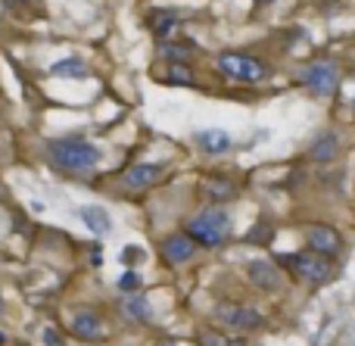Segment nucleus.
<instances>
[{
	"mask_svg": "<svg viewBox=\"0 0 355 346\" xmlns=\"http://www.w3.org/2000/svg\"><path fill=\"white\" fill-rule=\"evenodd\" d=\"M47 156L62 172H91V168L103 159L97 144L85 141V137H60V141H50Z\"/></svg>",
	"mask_w": 355,
	"mask_h": 346,
	"instance_id": "f257e3e1",
	"label": "nucleus"
},
{
	"mask_svg": "<svg viewBox=\"0 0 355 346\" xmlns=\"http://www.w3.org/2000/svg\"><path fill=\"white\" fill-rule=\"evenodd\" d=\"M184 234L200 247H221L231 234V216H227L225 206H206L184 225Z\"/></svg>",
	"mask_w": 355,
	"mask_h": 346,
	"instance_id": "f03ea898",
	"label": "nucleus"
},
{
	"mask_svg": "<svg viewBox=\"0 0 355 346\" xmlns=\"http://www.w3.org/2000/svg\"><path fill=\"white\" fill-rule=\"evenodd\" d=\"M277 266L287 268L290 275H296V278L302 281V284H324V281H331L334 275V259H324V256L312 253V250H300V253H284L281 259H277Z\"/></svg>",
	"mask_w": 355,
	"mask_h": 346,
	"instance_id": "7ed1b4c3",
	"label": "nucleus"
},
{
	"mask_svg": "<svg viewBox=\"0 0 355 346\" xmlns=\"http://www.w3.org/2000/svg\"><path fill=\"white\" fill-rule=\"evenodd\" d=\"M218 69L234 81H246V85H256L268 75V66L262 60H252L246 53H221L218 56Z\"/></svg>",
	"mask_w": 355,
	"mask_h": 346,
	"instance_id": "20e7f679",
	"label": "nucleus"
},
{
	"mask_svg": "<svg viewBox=\"0 0 355 346\" xmlns=\"http://www.w3.org/2000/svg\"><path fill=\"white\" fill-rule=\"evenodd\" d=\"M215 318L225 325L227 331H259L265 325V315L252 306H243V303H221L215 309Z\"/></svg>",
	"mask_w": 355,
	"mask_h": 346,
	"instance_id": "39448f33",
	"label": "nucleus"
},
{
	"mask_svg": "<svg viewBox=\"0 0 355 346\" xmlns=\"http://www.w3.org/2000/svg\"><path fill=\"white\" fill-rule=\"evenodd\" d=\"M306 250H312V253L324 256V259H334V256L343 250V237H340L337 228H331V225H309L306 228Z\"/></svg>",
	"mask_w": 355,
	"mask_h": 346,
	"instance_id": "423d86ee",
	"label": "nucleus"
},
{
	"mask_svg": "<svg viewBox=\"0 0 355 346\" xmlns=\"http://www.w3.org/2000/svg\"><path fill=\"white\" fill-rule=\"evenodd\" d=\"M246 278L259 291H268V293L281 291V268H275V262H268V259L246 262Z\"/></svg>",
	"mask_w": 355,
	"mask_h": 346,
	"instance_id": "0eeeda50",
	"label": "nucleus"
},
{
	"mask_svg": "<svg viewBox=\"0 0 355 346\" xmlns=\"http://www.w3.org/2000/svg\"><path fill=\"white\" fill-rule=\"evenodd\" d=\"M162 168H166L162 162H137V166H131L122 175V184L128 191H147V187H153L162 178Z\"/></svg>",
	"mask_w": 355,
	"mask_h": 346,
	"instance_id": "6e6552de",
	"label": "nucleus"
},
{
	"mask_svg": "<svg viewBox=\"0 0 355 346\" xmlns=\"http://www.w3.org/2000/svg\"><path fill=\"white\" fill-rule=\"evenodd\" d=\"M302 78L309 87H315L318 94H334L337 91V69L334 62H309L302 69Z\"/></svg>",
	"mask_w": 355,
	"mask_h": 346,
	"instance_id": "1a4fd4ad",
	"label": "nucleus"
},
{
	"mask_svg": "<svg viewBox=\"0 0 355 346\" xmlns=\"http://www.w3.org/2000/svg\"><path fill=\"white\" fill-rule=\"evenodd\" d=\"M69 325H72V334L78 340H97L103 334V318H100L97 309H75Z\"/></svg>",
	"mask_w": 355,
	"mask_h": 346,
	"instance_id": "9d476101",
	"label": "nucleus"
},
{
	"mask_svg": "<svg viewBox=\"0 0 355 346\" xmlns=\"http://www.w3.org/2000/svg\"><path fill=\"white\" fill-rule=\"evenodd\" d=\"M159 250H162V256H166V262H172V266H184V262L193 259L196 243L181 231V234H168L166 241L159 243Z\"/></svg>",
	"mask_w": 355,
	"mask_h": 346,
	"instance_id": "9b49d317",
	"label": "nucleus"
},
{
	"mask_svg": "<svg viewBox=\"0 0 355 346\" xmlns=\"http://www.w3.org/2000/svg\"><path fill=\"white\" fill-rule=\"evenodd\" d=\"M196 147L202 150V153H209V156H221V153H227V150L234 147V141H231V135L227 131H221V128H206V131H196Z\"/></svg>",
	"mask_w": 355,
	"mask_h": 346,
	"instance_id": "f8f14e48",
	"label": "nucleus"
},
{
	"mask_svg": "<svg viewBox=\"0 0 355 346\" xmlns=\"http://www.w3.org/2000/svg\"><path fill=\"white\" fill-rule=\"evenodd\" d=\"M202 193L209 197L212 206H221V203L237 197V184H234L231 178H225V175H212V178L202 181Z\"/></svg>",
	"mask_w": 355,
	"mask_h": 346,
	"instance_id": "ddd939ff",
	"label": "nucleus"
},
{
	"mask_svg": "<svg viewBox=\"0 0 355 346\" xmlns=\"http://www.w3.org/2000/svg\"><path fill=\"white\" fill-rule=\"evenodd\" d=\"M122 312L131 318V322H153V306H150V300L144 297V293H125L122 300Z\"/></svg>",
	"mask_w": 355,
	"mask_h": 346,
	"instance_id": "4468645a",
	"label": "nucleus"
},
{
	"mask_svg": "<svg viewBox=\"0 0 355 346\" xmlns=\"http://www.w3.org/2000/svg\"><path fill=\"white\" fill-rule=\"evenodd\" d=\"M78 218L94 231V234H110L112 222H110V212L103 206H81L78 209Z\"/></svg>",
	"mask_w": 355,
	"mask_h": 346,
	"instance_id": "2eb2a0df",
	"label": "nucleus"
},
{
	"mask_svg": "<svg viewBox=\"0 0 355 346\" xmlns=\"http://www.w3.org/2000/svg\"><path fill=\"white\" fill-rule=\"evenodd\" d=\"M337 153H340V137L334 135V131L321 135L318 141L309 147V159H315V162H331Z\"/></svg>",
	"mask_w": 355,
	"mask_h": 346,
	"instance_id": "dca6fc26",
	"label": "nucleus"
},
{
	"mask_svg": "<svg viewBox=\"0 0 355 346\" xmlns=\"http://www.w3.org/2000/svg\"><path fill=\"white\" fill-rule=\"evenodd\" d=\"M50 75H53V78H78V81H85L91 72H87V62L85 60L69 56V60L53 62V66H50Z\"/></svg>",
	"mask_w": 355,
	"mask_h": 346,
	"instance_id": "f3484780",
	"label": "nucleus"
},
{
	"mask_svg": "<svg viewBox=\"0 0 355 346\" xmlns=\"http://www.w3.org/2000/svg\"><path fill=\"white\" fill-rule=\"evenodd\" d=\"M175 25H178V16L172 10H153V12H150V28H153L159 37H166Z\"/></svg>",
	"mask_w": 355,
	"mask_h": 346,
	"instance_id": "a211bd4d",
	"label": "nucleus"
},
{
	"mask_svg": "<svg viewBox=\"0 0 355 346\" xmlns=\"http://www.w3.org/2000/svg\"><path fill=\"white\" fill-rule=\"evenodd\" d=\"M200 343L202 346H243L237 337L225 334V331H215V328H202L200 331Z\"/></svg>",
	"mask_w": 355,
	"mask_h": 346,
	"instance_id": "6ab92c4d",
	"label": "nucleus"
},
{
	"mask_svg": "<svg viewBox=\"0 0 355 346\" xmlns=\"http://www.w3.org/2000/svg\"><path fill=\"white\" fill-rule=\"evenodd\" d=\"M193 50H196V44H190V41H166L159 47V53L166 56V60H187Z\"/></svg>",
	"mask_w": 355,
	"mask_h": 346,
	"instance_id": "aec40b11",
	"label": "nucleus"
},
{
	"mask_svg": "<svg viewBox=\"0 0 355 346\" xmlns=\"http://www.w3.org/2000/svg\"><path fill=\"white\" fill-rule=\"evenodd\" d=\"M168 81H172V85H190L193 72H190L184 62H172V66H168Z\"/></svg>",
	"mask_w": 355,
	"mask_h": 346,
	"instance_id": "412c9836",
	"label": "nucleus"
},
{
	"mask_svg": "<svg viewBox=\"0 0 355 346\" xmlns=\"http://www.w3.org/2000/svg\"><path fill=\"white\" fill-rule=\"evenodd\" d=\"M268 237H271V225L268 222H256L250 228V234H246V241L256 243V241H268Z\"/></svg>",
	"mask_w": 355,
	"mask_h": 346,
	"instance_id": "4be33fe9",
	"label": "nucleus"
},
{
	"mask_svg": "<svg viewBox=\"0 0 355 346\" xmlns=\"http://www.w3.org/2000/svg\"><path fill=\"white\" fill-rule=\"evenodd\" d=\"M119 287H122L125 293H137V287H141V275H137V272H125L122 278H119Z\"/></svg>",
	"mask_w": 355,
	"mask_h": 346,
	"instance_id": "5701e85b",
	"label": "nucleus"
},
{
	"mask_svg": "<svg viewBox=\"0 0 355 346\" xmlns=\"http://www.w3.org/2000/svg\"><path fill=\"white\" fill-rule=\"evenodd\" d=\"M41 340L47 343V346H62V334L56 328H44L41 331Z\"/></svg>",
	"mask_w": 355,
	"mask_h": 346,
	"instance_id": "b1692460",
	"label": "nucleus"
},
{
	"mask_svg": "<svg viewBox=\"0 0 355 346\" xmlns=\"http://www.w3.org/2000/svg\"><path fill=\"white\" fill-rule=\"evenodd\" d=\"M6 343V334H3V331H0V346H3Z\"/></svg>",
	"mask_w": 355,
	"mask_h": 346,
	"instance_id": "393cba45",
	"label": "nucleus"
},
{
	"mask_svg": "<svg viewBox=\"0 0 355 346\" xmlns=\"http://www.w3.org/2000/svg\"><path fill=\"white\" fill-rule=\"evenodd\" d=\"M259 3H271V0H259Z\"/></svg>",
	"mask_w": 355,
	"mask_h": 346,
	"instance_id": "a878e982",
	"label": "nucleus"
},
{
	"mask_svg": "<svg viewBox=\"0 0 355 346\" xmlns=\"http://www.w3.org/2000/svg\"><path fill=\"white\" fill-rule=\"evenodd\" d=\"M162 346H178V343H162Z\"/></svg>",
	"mask_w": 355,
	"mask_h": 346,
	"instance_id": "bb28decb",
	"label": "nucleus"
},
{
	"mask_svg": "<svg viewBox=\"0 0 355 346\" xmlns=\"http://www.w3.org/2000/svg\"><path fill=\"white\" fill-rule=\"evenodd\" d=\"M6 3H16V0H6Z\"/></svg>",
	"mask_w": 355,
	"mask_h": 346,
	"instance_id": "cd10ccee",
	"label": "nucleus"
}]
</instances>
